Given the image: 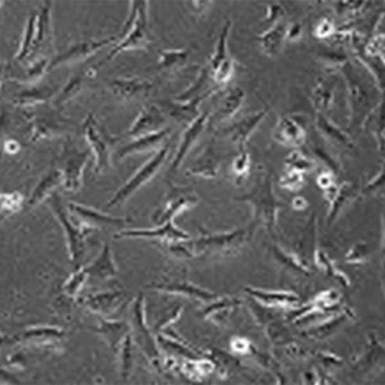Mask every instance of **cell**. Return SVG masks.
<instances>
[{
	"mask_svg": "<svg viewBox=\"0 0 385 385\" xmlns=\"http://www.w3.org/2000/svg\"><path fill=\"white\" fill-rule=\"evenodd\" d=\"M235 199L250 203L253 207V216L257 224L264 225L269 231H273L278 212L284 208V204L275 196L271 179L269 176H262L248 194Z\"/></svg>",
	"mask_w": 385,
	"mask_h": 385,
	"instance_id": "1",
	"label": "cell"
},
{
	"mask_svg": "<svg viewBox=\"0 0 385 385\" xmlns=\"http://www.w3.org/2000/svg\"><path fill=\"white\" fill-rule=\"evenodd\" d=\"M248 230H235L230 233H205L196 239L193 252L196 256H229L234 255L250 239Z\"/></svg>",
	"mask_w": 385,
	"mask_h": 385,
	"instance_id": "2",
	"label": "cell"
},
{
	"mask_svg": "<svg viewBox=\"0 0 385 385\" xmlns=\"http://www.w3.org/2000/svg\"><path fill=\"white\" fill-rule=\"evenodd\" d=\"M121 39V41L112 48V50L107 55L106 60L99 62L97 67L104 66L108 62L114 60L121 52L147 49L151 44V34L148 29V1H137V15H136L134 26Z\"/></svg>",
	"mask_w": 385,
	"mask_h": 385,
	"instance_id": "3",
	"label": "cell"
},
{
	"mask_svg": "<svg viewBox=\"0 0 385 385\" xmlns=\"http://www.w3.org/2000/svg\"><path fill=\"white\" fill-rule=\"evenodd\" d=\"M83 133L95 156L94 173L97 175L106 173L111 167V149L114 139L95 121L93 114H89L83 123Z\"/></svg>",
	"mask_w": 385,
	"mask_h": 385,
	"instance_id": "4",
	"label": "cell"
},
{
	"mask_svg": "<svg viewBox=\"0 0 385 385\" xmlns=\"http://www.w3.org/2000/svg\"><path fill=\"white\" fill-rule=\"evenodd\" d=\"M168 156V147L159 149L153 158L149 159L122 188L116 191L114 198L109 201L108 208H112L114 205H119L126 202L130 196H134L137 190L151 180L154 175L158 173L159 168L165 163Z\"/></svg>",
	"mask_w": 385,
	"mask_h": 385,
	"instance_id": "5",
	"label": "cell"
},
{
	"mask_svg": "<svg viewBox=\"0 0 385 385\" xmlns=\"http://www.w3.org/2000/svg\"><path fill=\"white\" fill-rule=\"evenodd\" d=\"M50 203H52V210L57 215V217L61 221L62 225L67 233L71 261L77 262L83 255L85 238L90 234L91 231L94 230V227H88V225H83V227H75L74 225H71V222H68L67 212L65 211V208L62 207L61 198L57 194L52 196Z\"/></svg>",
	"mask_w": 385,
	"mask_h": 385,
	"instance_id": "6",
	"label": "cell"
},
{
	"mask_svg": "<svg viewBox=\"0 0 385 385\" xmlns=\"http://www.w3.org/2000/svg\"><path fill=\"white\" fill-rule=\"evenodd\" d=\"M89 153L88 151H79L72 148L65 149L62 156V163H63V184L66 189L69 191H77L81 187L83 182V168L88 163Z\"/></svg>",
	"mask_w": 385,
	"mask_h": 385,
	"instance_id": "7",
	"label": "cell"
},
{
	"mask_svg": "<svg viewBox=\"0 0 385 385\" xmlns=\"http://www.w3.org/2000/svg\"><path fill=\"white\" fill-rule=\"evenodd\" d=\"M117 39L107 38L103 40H89V41H81L77 43L74 46H71L67 52L60 54L58 57H55L52 62L49 63V69L62 66V65H72L76 62L85 61L89 57H93L94 54L98 53L99 50H102L103 48L114 44Z\"/></svg>",
	"mask_w": 385,
	"mask_h": 385,
	"instance_id": "8",
	"label": "cell"
},
{
	"mask_svg": "<svg viewBox=\"0 0 385 385\" xmlns=\"http://www.w3.org/2000/svg\"><path fill=\"white\" fill-rule=\"evenodd\" d=\"M109 89L123 102H136L149 97L154 83L143 79H114L109 83Z\"/></svg>",
	"mask_w": 385,
	"mask_h": 385,
	"instance_id": "9",
	"label": "cell"
},
{
	"mask_svg": "<svg viewBox=\"0 0 385 385\" xmlns=\"http://www.w3.org/2000/svg\"><path fill=\"white\" fill-rule=\"evenodd\" d=\"M165 125H166V119L158 106L144 107L139 117L134 122V125L128 130L126 136L136 139L140 136L149 135L163 130Z\"/></svg>",
	"mask_w": 385,
	"mask_h": 385,
	"instance_id": "10",
	"label": "cell"
},
{
	"mask_svg": "<svg viewBox=\"0 0 385 385\" xmlns=\"http://www.w3.org/2000/svg\"><path fill=\"white\" fill-rule=\"evenodd\" d=\"M133 330L134 337L139 344V347L143 349L144 353L149 358L158 356V349L156 347L154 342L151 339L149 329L144 324V298L140 295L137 297L133 306Z\"/></svg>",
	"mask_w": 385,
	"mask_h": 385,
	"instance_id": "11",
	"label": "cell"
},
{
	"mask_svg": "<svg viewBox=\"0 0 385 385\" xmlns=\"http://www.w3.org/2000/svg\"><path fill=\"white\" fill-rule=\"evenodd\" d=\"M116 238H153L163 243H174L185 242L189 239V235L175 227L174 219H168L154 230H128L116 235Z\"/></svg>",
	"mask_w": 385,
	"mask_h": 385,
	"instance_id": "12",
	"label": "cell"
},
{
	"mask_svg": "<svg viewBox=\"0 0 385 385\" xmlns=\"http://www.w3.org/2000/svg\"><path fill=\"white\" fill-rule=\"evenodd\" d=\"M198 198L193 191L180 190L177 193H173L171 196L167 199L166 207L162 212H157L153 216V222L156 225H163L168 219H174L180 212L189 210L193 205H196Z\"/></svg>",
	"mask_w": 385,
	"mask_h": 385,
	"instance_id": "13",
	"label": "cell"
},
{
	"mask_svg": "<svg viewBox=\"0 0 385 385\" xmlns=\"http://www.w3.org/2000/svg\"><path fill=\"white\" fill-rule=\"evenodd\" d=\"M208 123H210V112H204V114H201L196 119V121L189 125V128H187V131L184 133V135L182 137L180 148H179L174 162L171 165V173H175L180 167L182 161L185 159L187 154L189 153L190 149L193 148V145L199 139V136L203 134V131L207 128Z\"/></svg>",
	"mask_w": 385,
	"mask_h": 385,
	"instance_id": "14",
	"label": "cell"
},
{
	"mask_svg": "<svg viewBox=\"0 0 385 385\" xmlns=\"http://www.w3.org/2000/svg\"><path fill=\"white\" fill-rule=\"evenodd\" d=\"M346 69H348V75L346 77L348 80V100H349V107H351V123L357 121L361 114H365V109L369 108L367 100H369V94L366 89L363 88V83L358 81L355 74L351 71V67L346 65Z\"/></svg>",
	"mask_w": 385,
	"mask_h": 385,
	"instance_id": "15",
	"label": "cell"
},
{
	"mask_svg": "<svg viewBox=\"0 0 385 385\" xmlns=\"http://www.w3.org/2000/svg\"><path fill=\"white\" fill-rule=\"evenodd\" d=\"M204 97L193 99L188 103H179V102H170V100H163L159 103L161 109L166 112L170 117H173L175 121L179 123H189L191 125L196 121V119L201 116L198 107L201 102L203 100Z\"/></svg>",
	"mask_w": 385,
	"mask_h": 385,
	"instance_id": "16",
	"label": "cell"
},
{
	"mask_svg": "<svg viewBox=\"0 0 385 385\" xmlns=\"http://www.w3.org/2000/svg\"><path fill=\"white\" fill-rule=\"evenodd\" d=\"M123 298L125 295L120 292H112L88 295L81 302L95 313H99L102 316H111L121 307Z\"/></svg>",
	"mask_w": 385,
	"mask_h": 385,
	"instance_id": "17",
	"label": "cell"
},
{
	"mask_svg": "<svg viewBox=\"0 0 385 385\" xmlns=\"http://www.w3.org/2000/svg\"><path fill=\"white\" fill-rule=\"evenodd\" d=\"M273 139L288 147H301L306 142V133L298 122L281 117L273 130Z\"/></svg>",
	"mask_w": 385,
	"mask_h": 385,
	"instance_id": "18",
	"label": "cell"
},
{
	"mask_svg": "<svg viewBox=\"0 0 385 385\" xmlns=\"http://www.w3.org/2000/svg\"><path fill=\"white\" fill-rule=\"evenodd\" d=\"M245 98V93L242 88L235 86L227 91V95L219 102V106L216 107L215 114H212V119H210V122L227 121L229 119H231L242 107L243 102Z\"/></svg>",
	"mask_w": 385,
	"mask_h": 385,
	"instance_id": "19",
	"label": "cell"
},
{
	"mask_svg": "<svg viewBox=\"0 0 385 385\" xmlns=\"http://www.w3.org/2000/svg\"><path fill=\"white\" fill-rule=\"evenodd\" d=\"M266 114H267V111H259L258 114H252V116L243 119L241 121L234 123L233 126L227 128L225 130V135L229 136L233 143L238 144L241 147V149H243L244 144L250 139V136L253 134L257 126L266 117Z\"/></svg>",
	"mask_w": 385,
	"mask_h": 385,
	"instance_id": "20",
	"label": "cell"
},
{
	"mask_svg": "<svg viewBox=\"0 0 385 385\" xmlns=\"http://www.w3.org/2000/svg\"><path fill=\"white\" fill-rule=\"evenodd\" d=\"M68 210L72 212L75 216L80 217V219L85 222L88 227H103V225H122L125 224L128 219H119V217H112L104 213L95 211L89 207H83L79 204L69 203Z\"/></svg>",
	"mask_w": 385,
	"mask_h": 385,
	"instance_id": "21",
	"label": "cell"
},
{
	"mask_svg": "<svg viewBox=\"0 0 385 385\" xmlns=\"http://www.w3.org/2000/svg\"><path fill=\"white\" fill-rule=\"evenodd\" d=\"M170 134L168 128H163L157 133H153L149 135L140 136L136 137L133 143L123 145L121 149L119 151V158H125L131 154H137V153H147V151L154 149L161 142H163L166 139L167 135Z\"/></svg>",
	"mask_w": 385,
	"mask_h": 385,
	"instance_id": "22",
	"label": "cell"
},
{
	"mask_svg": "<svg viewBox=\"0 0 385 385\" xmlns=\"http://www.w3.org/2000/svg\"><path fill=\"white\" fill-rule=\"evenodd\" d=\"M316 128L327 143L332 144L335 147H343L347 149L353 148V143H352L351 137L344 131H342L339 128H337L327 117H325L324 114H320V112L316 114Z\"/></svg>",
	"mask_w": 385,
	"mask_h": 385,
	"instance_id": "23",
	"label": "cell"
},
{
	"mask_svg": "<svg viewBox=\"0 0 385 385\" xmlns=\"http://www.w3.org/2000/svg\"><path fill=\"white\" fill-rule=\"evenodd\" d=\"M85 270L89 278L98 280L112 279L117 275V267L112 257V250L108 244L104 245L100 256L93 264L86 266Z\"/></svg>",
	"mask_w": 385,
	"mask_h": 385,
	"instance_id": "24",
	"label": "cell"
},
{
	"mask_svg": "<svg viewBox=\"0 0 385 385\" xmlns=\"http://www.w3.org/2000/svg\"><path fill=\"white\" fill-rule=\"evenodd\" d=\"M154 289L159 292L165 293H171V295H180L189 297V298H196L203 302H210L212 299L216 298V295L207 292L202 288H198L196 285L190 284L188 281H176V283H168V284H156Z\"/></svg>",
	"mask_w": 385,
	"mask_h": 385,
	"instance_id": "25",
	"label": "cell"
},
{
	"mask_svg": "<svg viewBox=\"0 0 385 385\" xmlns=\"http://www.w3.org/2000/svg\"><path fill=\"white\" fill-rule=\"evenodd\" d=\"M287 29L285 23L279 22L258 36V41L266 55L276 57L280 53L283 44L287 41Z\"/></svg>",
	"mask_w": 385,
	"mask_h": 385,
	"instance_id": "26",
	"label": "cell"
},
{
	"mask_svg": "<svg viewBox=\"0 0 385 385\" xmlns=\"http://www.w3.org/2000/svg\"><path fill=\"white\" fill-rule=\"evenodd\" d=\"M52 39V3L46 1L41 8L36 23V38L31 55L38 53L40 49L46 48Z\"/></svg>",
	"mask_w": 385,
	"mask_h": 385,
	"instance_id": "27",
	"label": "cell"
},
{
	"mask_svg": "<svg viewBox=\"0 0 385 385\" xmlns=\"http://www.w3.org/2000/svg\"><path fill=\"white\" fill-rule=\"evenodd\" d=\"M158 54L159 61L157 68L159 72L167 74V75H175L176 72L182 71L189 58V50L187 49L161 50Z\"/></svg>",
	"mask_w": 385,
	"mask_h": 385,
	"instance_id": "28",
	"label": "cell"
},
{
	"mask_svg": "<svg viewBox=\"0 0 385 385\" xmlns=\"http://www.w3.org/2000/svg\"><path fill=\"white\" fill-rule=\"evenodd\" d=\"M357 188L351 182H344L337 190V196H334L330 203V211L327 215V224L332 225V222L339 217L340 212L344 211L346 207L352 203L357 198Z\"/></svg>",
	"mask_w": 385,
	"mask_h": 385,
	"instance_id": "29",
	"label": "cell"
},
{
	"mask_svg": "<svg viewBox=\"0 0 385 385\" xmlns=\"http://www.w3.org/2000/svg\"><path fill=\"white\" fill-rule=\"evenodd\" d=\"M245 292L248 295L255 297L259 302L264 303L270 307H279V306H295L299 302V297L295 293L287 292H264L258 289L247 288Z\"/></svg>",
	"mask_w": 385,
	"mask_h": 385,
	"instance_id": "30",
	"label": "cell"
},
{
	"mask_svg": "<svg viewBox=\"0 0 385 385\" xmlns=\"http://www.w3.org/2000/svg\"><path fill=\"white\" fill-rule=\"evenodd\" d=\"M130 330L125 323H114V321H102L99 325L98 332L108 342L114 351H119L122 342L128 337Z\"/></svg>",
	"mask_w": 385,
	"mask_h": 385,
	"instance_id": "31",
	"label": "cell"
},
{
	"mask_svg": "<svg viewBox=\"0 0 385 385\" xmlns=\"http://www.w3.org/2000/svg\"><path fill=\"white\" fill-rule=\"evenodd\" d=\"M334 90H335V79H321L318 86L313 90V104L318 112L323 114L334 104Z\"/></svg>",
	"mask_w": 385,
	"mask_h": 385,
	"instance_id": "32",
	"label": "cell"
},
{
	"mask_svg": "<svg viewBox=\"0 0 385 385\" xmlns=\"http://www.w3.org/2000/svg\"><path fill=\"white\" fill-rule=\"evenodd\" d=\"M219 166V159L217 154L212 148H208L199 158L196 159L194 165L190 167L189 171L193 175H198L205 179H213L217 175Z\"/></svg>",
	"mask_w": 385,
	"mask_h": 385,
	"instance_id": "33",
	"label": "cell"
},
{
	"mask_svg": "<svg viewBox=\"0 0 385 385\" xmlns=\"http://www.w3.org/2000/svg\"><path fill=\"white\" fill-rule=\"evenodd\" d=\"M63 182V174L62 171H52L50 174L46 175V177L39 184L38 188L34 190L32 196L30 198L29 205L34 207L40 203L43 199L49 196L50 191H53L61 182Z\"/></svg>",
	"mask_w": 385,
	"mask_h": 385,
	"instance_id": "34",
	"label": "cell"
},
{
	"mask_svg": "<svg viewBox=\"0 0 385 385\" xmlns=\"http://www.w3.org/2000/svg\"><path fill=\"white\" fill-rule=\"evenodd\" d=\"M383 120H384V117H383V102H380L379 106L369 114L366 121H365V125L367 128V131L380 144L379 149L381 153L384 151V121Z\"/></svg>",
	"mask_w": 385,
	"mask_h": 385,
	"instance_id": "35",
	"label": "cell"
},
{
	"mask_svg": "<svg viewBox=\"0 0 385 385\" xmlns=\"http://www.w3.org/2000/svg\"><path fill=\"white\" fill-rule=\"evenodd\" d=\"M38 13H32L29 17V21L26 25V30L23 34L22 44L20 48V53L17 54V61H23L26 58H29L32 52V48H34V43H35V38H36V23H38Z\"/></svg>",
	"mask_w": 385,
	"mask_h": 385,
	"instance_id": "36",
	"label": "cell"
},
{
	"mask_svg": "<svg viewBox=\"0 0 385 385\" xmlns=\"http://www.w3.org/2000/svg\"><path fill=\"white\" fill-rule=\"evenodd\" d=\"M230 27H231V21H227L225 26L222 27L221 34H219L217 46H216L215 53H213V57H212L211 62H210L211 71L217 69L224 62L229 61L231 58L229 55V52H227V39H229V34H230Z\"/></svg>",
	"mask_w": 385,
	"mask_h": 385,
	"instance_id": "37",
	"label": "cell"
},
{
	"mask_svg": "<svg viewBox=\"0 0 385 385\" xmlns=\"http://www.w3.org/2000/svg\"><path fill=\"white\" fill-rule=\"evenodd\" d=\"M54 90L50 88H31L26 89L18 94H15V100L20 106H32V104H38L46 102V99L50 98Z\"/></svg>",
	"mask_w": 385,
	"mask_h": 385,
	"instance_id": "38",
	"label": "cell"
},
{
	"mask_svg": "<svg viewBox=\"0 0 385 385\" xmlns=\"http://www.w3.org/2000/svg\"><path fill=\"white\" fill-rule=\"evenodd\" d=\"M371 1H338L335 3V11L342 18L356 20L367 12Z\"/></svg>",
	"mask_w": 385,
	"mask_h": 385,
	"instance_id": "39",
	"label": "cell"
},
{
	"mask_svg": "<svg viewBox=\"0 0 385 385\" xmlns=\"http://www.w3.org/2000/svg\"><path fill=\"white\" fill-rule=\"evenodd\" d=\"M346 320H347L346 315H339L338 318H330L329 321H326L324 324L318 325V327L311 329L310 332H307V334L312 338H316V339L329 338L339 329L342 325L346 323Z\"/></svg>",
	"mask_w": 385,
	"mask_h": 385,
	"instance_id": "40",
	"label": "cell"
},
{
	"mask_svg": "<svg viewBox=\"0 0 385 385\" xmlns=\"http://www.w3.org/2000/svg\"><path fill=\"white\" fill-rule=\"evenodd\" d=\"M315 259H316V264H318V267L323 269L325 273H327V276H332V278L342 281L344 285H349V280H348L347 275L344 272L339 271L335 267V264H334L332 259L326 256L323 250H318L316 252Z\"/></svg>",
	"mask_w": 385,
	"mask_h": 385,
	"instance_id": "41",
	"label": "cell"
},
{
	"mask_svg": "<svg viewBox=\"0 0 385 385\" xmlns=\"http://www.w3.org/2000/svg\"><path fill=\"white\" fill-rule=\"evenodd\" d=\"M83 81H85L83 74L74 76L69 80V83L62 89L61 94L57 100V106H63L65 103H67L68 100L75 98L76 95L83 89Z\"/></svg>",
	"mask_w": 385,
	"mask_h": 385,
	"instance_id": "42",
	"label": "cell"
},
{
	"mask_svg": "<svg viewBox=\"0 0 385 385\" xmlns=\"http://www.w3.org/2000/svg\"><path fill=\"white\" fill-rule=\"evenodd\" d=\"M287 166L289 170H295L299 173H310L316 168L315 161L307 158L301 151H293L287 159Z\"/></svg>",
	"mask_w": 385,
	"mask_h": 385,
	"instance_id": "43",
	"label": "cell"
},
{
	"mask_svg": "<svg viewBox=\"0 0 385 385\" xmlns=\"http://www.w3.org/2000/svg\"><path fill=\"white\" fill-rule=\"evenodd\" d=\"M61 130L60 125H55L53 121L48 120H38L35 122V126L32 130V140L38 139H44V137H50V136L57 135L58 131Z\"/></svg>",
	"mask_w": 385,
	"mask_h": 385,
	"instance_id": "44",
	"label": "cell"
},
{
	"mask_svg": "<svg viewBox=\"0 0 385 385\" xmlns=\"http://www.w3.org/2000/svg\"><path fill=\"white\" fill-rule=\"evenodd\" d=\"M370 257V250L366 243H357L346 256V261L351 264H363L367 262Z\"/></svg>",
	"mask_w": 385,
	"mask_h": 385,
	"instance_id": "45",
	"label": "cell"
},
{
	"mask_svg": "<svg viewBox=\"0 0 385 385\" xmlns=\"http://www.w3.org/2000/svg\"><path fill=\"white\" fill-rule=\"evenodd\" d=\"M303 184H304V179H303L302 173L295 171V170H288L284 176L281 177V180H280L281 188L292 190V191L301 189Z\"/></svg>",
	"mask_w": 385,
	"mask_h": 385,
	"instance_id": "46",
	"label": "cell"
},
{
	"mask_svg": "<svg viewBox=\"0 0 385 385\" xmlns=\"http://www.w3.org/2000/svg\"><path fill=\"white\" fill-rule=\"evenodd\" d=\"M320 61L323 62L326 68H343L348 63L346 54L340 52H326L318 55Z\"/></svg>",
	"mask_w": 385,
	"mask_h": 385,
	"instance_id": "47",
	"label": "cell"
},
{
	"mask_svg": "<svg viewBox=\"0 0 385 385\" xmlns=\"http://www.w3.org/2000/svg\"><path fill=\"white\" fill-rule=\"evenodd\" d=\"M88 278H89V276H88V272L85 270V267L80 269V270L75 272V273L71 276V279L68 280L67 283H66V285H65L66 292H67L68 295H72V297H74V295H77V293L80 292V289H81L83 283L86 281Z\"/></svg>",
	"mask_w": 385,
	"mask_h": 385,
	"instance_id": "48",
	"label": "cell"
},
{
	"mask_svg": "<svg viewBox=\"0 0 385 385\" xmlns=\"http://www.w3.org/2000/svg\"><path fill=\"white\" fill-rule=\"evenodd\" d=\"M131 339H130V335H128L125 340L122 342L121 347L119 348V352H120V360H121V372L122 377L126 379L131 370Z\"/></svg>",
	"mask_w": 385,
	"mask_h": 385,
	"instance_id": "49",
	"label": "cell"
},
{
	"mask_svg": "<svg viewBox=\"0 0 385 385\" xmlns=\"http://www.w3.org/2000/svg\"><path fill=\"white\" fill-rule=\"evenodd\" d=\"M335 30L337 29H335L332 20L321 18L315 26L313 35H315V38L321 39V40L323 39H330L335 34Z\"/></svg>",
	"mask_w": 385,
	"mask_h": 385,
	"instance_id": "50",
	"label": "cell"
},
{
	"mask_svg": "<svg viewBox=\"0 0 385 385\" xmlns=\"http://www.w3.org/2000/svg\"><path fill=\"white\" fill-rule=\"evenodd\" d=\"M284 13L285 12H284V9L280 6L279 3H270L267 6V15L264 18V23L269 26L267 30H270L275 25H278L280 18L284 15Z\"/></svg>",
	"mask_w": 385,
	"mask_h": 385,
	"instance_id": "51",
	"label": "cell"
},
{
	"mask_svg": "<svg viewBox=\"0 0 385 385\" xmlns=\"http://www.w3.org/2000/svg\"><path fill=\"white\" fill-rule=\"evenodd\" d=\"M250 167V154L247 151H241V154L235 158L233 170L234 174L239 177H244V175L248 174Z\"/></svg>",
	"mask_w": 385,
	"mask_h": 385,
	"instance_id": "52",
	"label": "cell"
},
{
	"mask_svg": "<svg viewBox=\"0 0 385 385\" xmlns=\"http://www.w3.org/2000/svg\"><path fill=\"white\" fill-rule=\"evenodd\" d=\"M383 187H384V167L381 168L379 175H377L370 182H367V185L363 188L361 193L363 196L375 194V193H378L379 189H383Z\"/></svg>",
	"mask_w": 385,
	"mask_h": 385,
	"instance_id": "53",
	"label": "cell"
},
{
	"mask_svg": "<svg viewBox=\"0 0 385 385\" xmlns=\"http://www.w3.org/2000/svg\"><path fill=\"white\" fill-rule=\"evenodd\" d=\"M46 69H49V62L46 58H41L40 61L35 62L30 68H29V74L27 77L31 81L39 80L41 76L46 74Z\"/></svg>",
	"mask_w": 385,
	"mask_h": 385,
	"instance_id": "54",
	"label": "cell"
},
{
	"mask_svg": "<svg viewBox=\"0 0 385 385\" xmlns=\"http://www.w3.org/2000/svg\"><path fill=\"white\" fill-rule=\"evenodd\" d=\"M315 154L318 156V159L324 161L325 163L327 162V166H329L330 170H332V171H338L339 166H338L337 161H335V159H332V156H330V154H327V153H326L323 148H315Z\"/></svg>",
	"mask_w": 385,
	"mask_h": 385,
	"instance_id": "55",
	"label": "cell"
},
{
	"mask_svg": "<svg viewBox=\"0 0 385 385\" xmlns=\"http://www.w3.org/2000/svg\"><path fill=\"white\" fill-rule=\"evenodd\" d=\"M302 38V27L299 23H290L287 29V41H298Z\"/></svg>",
	"mask_w": 385,
	"mask_h": 385,
	"instance_id": "56",
	"label": "cell"
},
{
	"mask_svg": "<svg viewBox=\"0 0 385 385\" xmlns=\"http://www.w3.org/2000/svg\"><path fill=\"white\" fill-rule=\"evenodd\" d=\"M318 185L321 189L325 190L334 185V173L325 171L318 176Z\"/></svg>",
	"mask_w": 385,
	"mask_h": 385,
	"instance_id": "57",
	"label": "cell"
},
{
	"mask_svg": "<svg viewBox=\"0 0 385 385\" xmlns=\"http://www.w3.org/2000/svg\"><path fill=\"white\" fill-rule=\"evenodd\" d=\"M293 207L298 211H302L307 207V201L303 196H295L293 199Z\"/></svg>",
	"mask_w": 385,
	"mask_h": 385,
	"instance_id": "58",
	"label": "cell"
},
{
	"mask_svg": "<svg viewBox=\"0 0 385 385\" xmlns=\"http://www.w3.org/2000/svg\"><path fill=\"white\" fill-rule=\"evenodd\" d=\"M245 346H248V343L244 339H236L233 342V348H234L235 351L243 352L247 348Z\"/></svg>",
	"mask_w": 385,
	"mask_h": 385,
	"instance_id": "59",
	"label": "cell"
},
{
	"mask_svg": "<svg viewBox=\"0 0 385 385\" xmlns=\"http://www.w3.org/2000/svg\"><path fill=\"white\" fill-rule=\"evenodd\" d=\"M20 149V145L15 143V140H9L7 143V151L9 153H15V151Z\"/></svg>",
	"mask_w": 385,
	"mask_h": 385,
	"instance_id": "60",
	"label": "cell"
}]
</instances>
